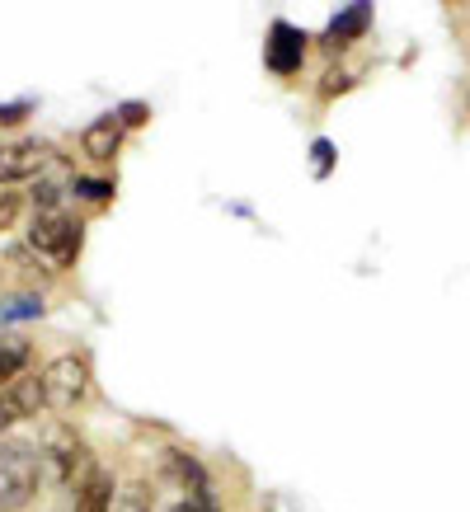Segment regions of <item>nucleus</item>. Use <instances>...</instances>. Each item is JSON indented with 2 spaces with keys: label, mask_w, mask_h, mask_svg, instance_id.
Returning a JSON list of instances; mask_svg holds the SVG:
<instances>
[{
  "label": "nucleus",
  "mask_w": 470,
  "mask_h": 512,
  "mask_svg": "<svg viewBox=\"0 0 470 512\" xmlns=\"http://www.w3.org/2000/svg\"><path fill=\"white\" fill-rule=\"evenodd\" d=\"M43 484V447L24 437H0V512H19L38 498Z\"/></svg>",
  "instance_id": "f257e3e1"
},
{
  "label": "nucleus",
  "mask_w": 470,
  "mask_h": 512,
  "mask_svg": "<svg viewBox=\"0 0 470 512\" xmlns=\"http://www.w3.org/2000/svg\"><path fill=\"white\" fill-rule=\"evenodd\" d=\"M29 249L52 268H71L85 249V221L66 212H43L29 221Z\"/></svg>",
  "instance_id": "f03ea898"
},
{
  "label": "nucleus",
  "mask_w": 470,
  "mask_h": 512,
  "mask_svg": "<svg viewBox=\"0 0 470 512\" xmlns=\"http://www.w3.org/2000/svg\"><path fill=\"white\" fill-rule=\"evenodd\" d=\"M38 376H43L47 409H57V414H71V409L90 395V362H85V357H76V353L52 357Z\"/></svg>",
  "instance_id": "7ed1b4c3"
},
{
  "label": "nucleus",
  "mask_w": 470,
  "mask_h": 512,
  "mask_svg": "<svg viewBox=\"0 0 470 512\" xmlns=\"http://www.w3.org/2000/svg\"><path fill=\"white\" fill-rule=\"evenodd\" d=\"M38 409H47L43 376H38V372L19 376L15 386H5V390H0V437H10V428H19V423L38 419Z\"/></svg>",
  "instance_id": "20e7f679"
},
{
  "label": "nucleus",
  "mask_w": 470,
  "mask_h": 512,
  "mask_svg": "<svg viewBox=\"0 0 470 512\" xmlns=\"http://www.w3.org/2000/svg\"><path fill=\"white\" fill-rule=\"evenodd\" d=\"M264 62L273 76H297L301 62H306V33L297 29V24H287V19H278L273 29H268V52Z\"/></svg>",
  "instance_id": "39448f33"
},
{
  "label": "nucleus",
  "mask_w": 470,
  "mask_h": 512,
  "mask_svg": "<svg viewBox=\"0 0 470 512\" xmlns=\"http://www.w3.org/2000/svg\"><path fill=\"white\" fill-rule=\"evenodd\" d=\"M47 165V146L38 141H15V146H0V188L10 184H29L38 179Z\"/></svg>",
  "instance_id": "423d86ee"
},
{
  "label": "nucleus",
  "mask_w": 470,
  "mask_h": 512,
  "mask_svg": "<svg viewBox=\"0 0 470 512\" xmlns=\"http://www.w3.org/2000/svg\"><path fill=\"white\" fill-rule=\"evenodd\" d=\"M123 132L127 127L118 123V113H104V118H94L85 132H80V151L94 160V165H109L118 156V146H123Z\"/></svg>",
  "instance_id": "0eeeda50"
},
{
  "label": "nucleus",
  "mask_w": 470,
  "mask_h": 512,
  "mask_svg": "<svg viewBox=\"0 0 470 512\" xmlns=\"http://www.w3.org/2000/svg\"><path fill=\"white\" fill-rule=\"evenodd\" d=\"M367 24H372V10L367 5H348L344 15H334L329 19V29H325V52H344V47H353L367 33Z\"/></svg>",
  "instance_id": "6e6552de"
},
{
  "label": "nucleus",
  "mask_w": 470,
  "mask_h": 512,
  "mask_svg": "<svg viewBox=\"0 0 470 512\" xmlns=\"http://www.w3.org/2000/svg\"><path fill=\"white\" fill-rule=\"evenodd\" d=\"M113 503H118V484L109 470L94 466V475L76 489V512H113Z\"/></svg>",
  "instance_id": "1a4fd4ad"
},
{
  "label": "nucleus",
  "mask_w": 470,
  "mask_h": 512,
  "mask_svg": "<svg viewBox=\"0 0 470 512\" xmlns=\"http://www.w3.org/2000/svg\"><path fill=\"white\" fill-rule=\"evenodd\" d=\"M33 348L24 339H0V390L15 386L19 376H29Z\"/></svg>",
  "instance_id": "9d476101"
},
{
  "label": "nucleus",
  "mask_w": 470,
  "mask_h": 512,
  "mask_svg": "<svg viewBox=\"0 0 470 512\" xmlns=\"http://www.w3.org/2000/svg\"><path fill=\"white\" fill-rule=\"evenodd\" d=\"M29 207V198L24 193H15V188H0V235L5 231H15V221H19V212Z\"/></svg>",
  "instance_id": "9b49d317"
},
{
  "label": "nucleus",
  "mask_w": 470,
  "mask_h": 512,
  "mask_svg": "<svg viewBox=\"0 0 470 512\" xmlns=\"http://www.w3.org/2000/svg\"><path fill=\"white\" fill-rule=\"evenodd\" d=\"M71 193H76V198H85V202H109L113 198V184H109V179H76V184H71Z\"/></svg>",
  "instance_id": "f8f14e48"
},
{
  "label": "nucleus",
  "mask_w": 470,
  "mask_h": 512,
  "mask_svg": "<svg viewBox=\"0 0 470 512\" xmlns=\"http://www.w3.org/2000/svg\"><path fill=\"white\" fill-rule=\"evenodd\" d=\"M353 85H358V80L348 76V71H339V66H329L325 80H320V94H325V99H339V94H348Z\"/></svg>",
  "instance_id": "ddd939ff"
},
{
  "label": "nucleus",
  "mask_w": 470,
  "mask_h": 512,
  "mask_svg": "<svg viewBox=\"0 0 470 512\" xmlns=\"http://www.w3.org/2000/svg\"><path fill=\"white\" fill-rule=\"evenodd\" d=\"M113 113H118V123H123V127H141L146 118H151V109H146L141 99H127V104H118Z\"/></svg>",
  "instance_id": "4468645a"
},
{
  "label": "nucleus",
  "mask_w": 470,
  "mask_h": 512,
  "mask_svg": "<svg viewBox=\"0 0 470 512\" xmlns=\"http://www.w3.org/2000/svg\"><path fill=\"white\" fill-rule=\"evenodd\" d=\"M113 512H151V498L141 494V489H123L118 503H113Z\"/></svg>",
  "instance_id": "2eb2a0df"
},
{
  "label": "nucleus",
  "mask_w": 470,
  "mask_h": 512,
  "mask_svg": "<svg viewBox=\"0 0 470 512\" xmlns=\"http://www.w3.org/2000/svg\"><path fill=\"white\" fill-rule=\"evenodd\" d=\"M43 311V301H38V296H19V306H5V320H15V315H38Z\"/></svg>",
  "instance_id": "dca6fc26"
},
{
  "label": "nucleus",
  "mask_w": 470,
  "mask_h": 512,
  "mask_svg": "<svg viewBox=\"0 0 470 512\" xmlns=\"http://www.w3.org/2000/svg\"><path fill=\"white\" fill-rule=\"evenodd\" d=\"M329 165H334V146H329V141H315V174L325 179Z\"/></svg>",
  "instance_id": "f3484780"
},
{
  "label": "nucleus",
  "mask_w": 470,
  "mask_h": 512,
  "mask_svg": "<svg viewBox=\"0 0 470 512\" xmlns=\"http://www.w3.org/2000/svg\"><path fill=\"white\" fill-rule=\"evenodd\" d=\"M24 118H29V104H5L0 109V127H19Z\"/></svg>",
  "instance_id": "a211bd4d"
},
{
  "label": "nucleus",
  "mask_w": 470,
  "mask_h": 512,
  "mask_svg": "<svg viewBox=\"0 0 470 512\" xmlns=\"http://www.w3.org/2000/svg\"><path fill=\"white\" fill-rule=\"evenodd\" d=\"M165 512H217V503L207 508V503H193V498H188V503H174V508H165Z\"/></svg>",
  "instance_id": "6ab92c4d"
}]
</instances>
